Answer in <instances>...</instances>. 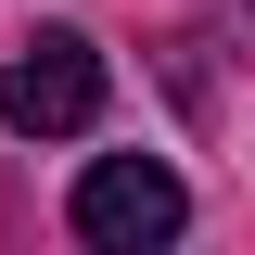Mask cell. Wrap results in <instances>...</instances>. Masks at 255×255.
Returning a JSON list of instances; mask_svg holds the SVG:
<instances>
[{
  "label": "cell",
  "mask_w": 255,
  "mask_h": 255,
  "mask_svg": "<svg viewBox=\"0 0 255 255\" xmlns=\"http://www.w3.org/2000/svg\"><path fill=\"white\" fill-rule=\"evenodd\" d=\"M0 128H13V140H77V128H102V51L77 26L13 38V64H0Z\"/></svg>",
  "instance_id": "obj_1"
},
{
  "label": "cell",
  "mask_w": 255,
  "mask_h": 255,
  "mask_svg": "<svg viewBox=\"0 0 255 255\" xmlns=\"http://www.w3.org/2000/svg\"><path fill=\"white\" fill-rule=\"evenodd\" d=\"M77 243H102V255H153V243H179L191 230V191H179V166H153V153H90V179H77Z\"/></svg>",
  "instance_id": "obj_2"
}]
</instances>
